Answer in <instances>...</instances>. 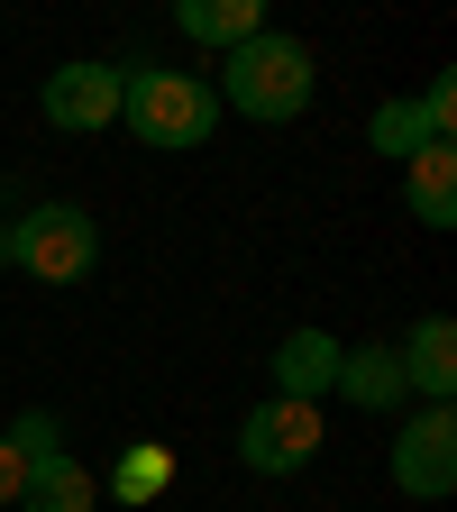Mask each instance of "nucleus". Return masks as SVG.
Wrapping results in <instances>:
<instances>
[{
	"instance_id": "f03ea898",
	"label": "nucleus",
	"mask_w": 457,
	"mask_h": 512,
	"mask_svg": "<svg viewBox=\"0 0 457 512\" xmlns=\"http://www.w3.org/2000/svg\"><path fill=\"white\" fill-rule=\"evenodd\" d=\"M119 119L138 128L147 147L183 156V147H211L220 92H211L202 74H183V64H128V74H119Z\"/></svg>"
},
{
	"instance_id": "7ed1b4c3",
	"label": "nucleus",
	"mask_w": 457,
	"mask_h": 512,
	"mask_svg": "<svg viewBox=\"0 0 457 512\" xmlns=\"http://www.w3.org/2000/svg\"><path fill=\"white\" fill-rule=\"evenodd\" d=\"M0 238H10V266H28L37 284H83L101 266V229L83 202H37L19 220H0Z\"/></svg>"
},
{
	"instance_id": "9d476101",
	"label": "nucleus",
	"mask_w": 457,
	"mask_h": 512,
	"mask_svg": "<svg viewBox=\"0 0 457 512\" xmlns=\"http://www.w3.org/2000/svg\"><path fill=\"white\" fill-rule=\"evenodd\" d=\"M330 394H348L357 412H394V403H403V357L384 348V339L339 348V384H330Z\"/></svg>"
},
{
	"instance_id": "dca6fc26",
	"label": "nucleus",
	"mask_w": 457,
	"mask_h": 512,
	"mask_svg": "<svg viewBox=\"0 0 457 512\" xmlns=\"http://www.w3.org/2000/svg\"><path fill=\"white\" fill-rule=\"evenodd\" d=\"M421 110H430V128L448 138V119H457V83H448V74H430V83H421Z\"/></svg>"
},
{
	"instance_id": "423d86ee",
	"label": "nucleus",
	"mask_w": 457,
	"mask_h": 512,
	"mask_svg": "<svg viewBox=\"0 0 457 512\" xmlns=\"http://www.w3.org/2000/svg\"><path fill=\"white\" fill-rule=\"evenodd\" d=\"M37 110H46V128H64V138H92V128L119 119V74L92 64V55H74V64H55V74H46Z\"/></svg>"
},
{
	"instance_id": "f8f14e48",
	"label": "nucleus",
	"mask_w": 457,
	"mask_h": 512,
	"mask_svg": "<svg viewBox=\"0 0 457 512\" xmlns=\"http://www.w3.org/2000/svg\"><path fill=\"white\" fill-rule=\"evenodd\" d=\"M403 192H412V220L421 229H457V156L448 147H421L403 165Z\"/></svg>"
},
{
	"instance_id": "1a4fd4ad",
	"label": "nucleus",
	"mask_w": 457,
	"mask_h": 512,
	"mask_svg": "<svg viewBox=\"0 0 457 512\" xmlns=\"http://www.w3.org/2000/svg\"><path fill=\"white\" fill-rule=\"evenodd\" d=\"M19 512H101V476L83 467V458H37L28 467V485H19Z\"/></svg>"
},
{
	"instance_id": "6e6552de",
	"label": "nucleus",
	"mask_w": 457,
	"mask_h": 512,
	"mask_svg": "<svg viewBox=\"0 0 457 512\" xmlns=\"http://www.w3.org/2000/svg\"><path fill=\"white\" fill-rule=\"evenodd\" d=\"M339 384V339L330 330H284L275 339V394L284 403H320Z\"/></svg>"
},
{
	"instance_id": "f3484780",
	"label": "nucleus",
	"mask_w": 457,
	"mask_h": 512,
	"mask_svg": "<svg viewBox=\"0 0 457 512\" xmlns=\"http://www.w3.org/2000/svg\"><path fill=\"white\" fill-rule=\"evenodd\" d=\"M19 485H28V458L0 439V512H19Z\"/></svg>"
},
{
	"instance_id": "ddd939ff",
	"label": "nucleus",
	"mask_w": 457,
	"mask_h": 512,
	"mask_svg": "<svg viewBox=\"0 0 457 512\" xmlns=\"http://www.w3.org/2000/svg\"><path fill=\"white\" fill-rule=\"evenodd\" d=\"M366 147H375V156H394V165H412L421 147H448V138L430 128V110H421V101H375V119H366Z\"/></svg>"
},
{
	"instance_id": "0eeeda50",
	"label": "nucleus",
	"mask_w": 457,
	"mask_h": 512,
	"mask_svg": "<svg viewBox=\"0 0 457 512\" xmlns=\"http://www.w3.org/2000/svg\"><path fill=\"white\" fill-rule=\"evenodd\" d=\"M394 357H403V394H421V403H448L457 394V320L448 311H421Z\"/></svg>"
},
{
	"instance_id": "39448f33",
	"label": "nucleus",
	"mask_w": 457,
	"mask_h": 512,
	"mask_svg": "<svg viewBox=\"0 0 457 512\" xmlns=\"http://www.w3.org/2000/svg\"><path fill=\"white\" fill-rule=\"evenodd\" d=\"M394 485L412 494V503H448L457 494V412L448 403H421L412 421H403V439H394Z\"/></svg>"
},
{
	"instance_id": "20e7f679",
	"label": "nucleus",
	"mask_w": 457,
	"mask_h": 512,
	"mask_svg": "<svg viewBox=\"0 0 457 512\" xmlns=\"http://www.w3.org/2000/svg\"><path fill=\"white\" fill-rule=\"evenodd\" d=\"M320 439H330V421H320V403H256L247 421H238V458L256 467V476H302L311 458H320Z\"/></svg>"
},
{
	"instance_id": "4468645a",
	"label": "nucleus",
	"mask_w": 457,
	"mask_h": 512,
	"mask_svg": "<svg viewBox=\"0 0 457 512\" xmlns=\"http://www.w3.org/2000/svg\"><path fill=\"white\" fill-rule=\"evenodd\" d=\"M165 476H174V448L138 439V448L110 467V503H156V494H165Z\"/></svg>"
},
{
	"instance_id": "2eb2a0df",
	"label": "nucleus",
	"mask_w": 457,
	"mask_h": 512,
	"mask_svg": "<svg viewBox=\"0 0 457 512\" xmlns=\"http://www.w3.org/2000/svg\"><path fill=\"white\" fill-rule=\"evenodd\" d=\"M0 439H10V448H19V458L37 467V458H55V412H19V421H10V430H0Z\"/></svg>"
},
{
	"instance_id": "f257e3e1",
	"label": "nucleus",
	"mask_w": 457,
	"mask_h": 512,
	"mask_svg": "<svg viewBox=\"0 0 457 512\" xmlns=\"http://www.w3.org/2000/svg\"><path fill=\"white\" fill-rule=\"evenodd\" d=\"M211 92H220V110H238V119H302L311 92H320V64H311L302 37L266 28V37H247V46L220 55V83H211Z\"/></svg>"
},
{
	"instance_id": "9b49d317",
	"label": "nucleus",
	"mask_w": 457,
	"mask_h": 512,
	"mask_svg": "<svg viewBox=\"0 0 457 512\" xmlns=\"http://www.w3.org/2000/svg\"><path fill=\"white\" fill-rule=\"evenodd\" d=\"M174 19L192 46H247V37H266V0H174Z\"/></svg>"
}]
</instances>
